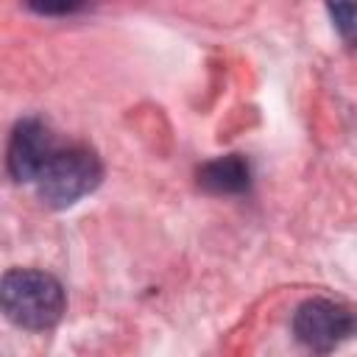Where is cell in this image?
Here are the masks:
<instances>
[{
    "label": "cell",
    "instance_id": "obj_3",
    "mask_svg": "<svg viewBox=\"0 0 357 357\" xmlns=\"http://www.w3.org/2000/svg\"><path fill=\"white\" fill-rule=\"evenodd\" d=\"M354 329H357V318L346 307H340L329 298H310L293 315L296 337L318 354L332 351L337 343H343L349 335H354Z\"/></svg>",
    "mask_w": 357,
    "mask_h": 357
},
{
    "label": "cell",
    "instance_id": "obj_2",
    "mask_svg": "<svg viewBox=\"0 0 357 357\" xmlns=\"http://www.w3.org/2000/svg\"><path fill=\"white\" fill-rule=\"evenodd\" d=\"M100 176H103V165L95 151H89L86 145L59 148L39 173L36 192L47 206L64 209L73 206L86 192H92L100 184Z\"/></svg>",
    "mask_w": 357,
    "mask_h": 357
},
{
    "label": "cell",
    "instance_id": "obj_6",
    "mask_svg": "<svg viewBox=\"0 0 357 357\" xmlns=\"http://www.w3.org/2000/svg\"><path fill=\"white\" fill-rule=\"evenodd\" d=\"M326 11L335 20V28L343 33V39L357 45V3H329Z\"/></svg>",
    "mask_w": 357,
    "mask_h": 357
},
{
    "label": "cell",
    "instance_id": "obj_5",
    "mask_svg": "<svg viewBox=\"0 0 357 357\" xmlns=\"http://www.w3.org/2000/svg\"><path fill=\"white\" fill-rule=\"evenodd\" d=\"M248 176H251L248 165L231 153V156H220V159L206 162L198 170V184L209 192L231 195V192H243L248 187Z\"/></svg>",
    "mask_w": 357,
    "mask_h": 357
},
{
    "label": "cell",
    "instance_id": "obj_1",
    "mask_svg": "<svg viewBox=\"0 0 357 357\" xmlns=\"http://www.w3.org/2000/svg\"><path fill=\"white\" fill-rule=\"evenodd\" d=\"M0 304L11 324L42 332L61 321L64 290L56 276L31 268H14L0 282Z\"/></svg>",
    "mask_w": 357,
    "mask_h": 357
},
{
    "label": "cell",
    "instance_id": "obj_4",
    "mask_svg": "<svg viewBox=\"0 0 357 357\" xmlns=\"http://www.w3.org/2000/svg\"><path fill=\"white\" fill-rule=\"evenodd\" d=\"M59 151L53 131L42 120H20L11 131L8 151H6V165L14 181H36L45 165L53 159Z\"/></svg>",
    "mask_w": 357,
    "mask_h": 357
}]
</instances>
